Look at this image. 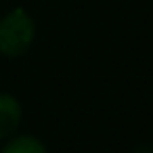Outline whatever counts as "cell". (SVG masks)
Wrapping results in <instances>:
<instances>
[{
  "instance_id": "6da1fadb",
  "label": "cell",
  "mask_w": 153,
  "mask_h": 153,
  "mask_svg": "<svg viewBox=\"0 0 153 153\" xmlns=\"http://www.w3.org/2000/svg\"><path fill=\"white\" fill-rule=\"evenodd\" d=\"M34 21L23 9L11 11L0 19V53L4 57H21L34 42Z\"/></svg>"
},
{
  "instance_id": "7a4b0ae2",
  "label": "cell",
  "mask_w": 153,
  "mask_h": 153,
  "mask_svg": "<svg viewBox=\"0 0 153 153\" xmlns=\"http://www.w3.org/2000/svg\"><path fill=\"white\" fill-rule=\"evenodd\" d=\"M21 122V107L15 97L0 94V138L11 136Z\"/></svg>"
},
{
  "instance_id": "3957f363",
  "label": "cell",
  "mask_w": 153,
  "mask_h": 153,
  "mask_svg": "<svg viewBox=\"0 0 153 153\" xmlns=\"http://www.w3.org/2000/svg\"><path fill=\"white\" fill-rule=\"evenodd\" d=\"M2 153H46V149L34 136H19V138L11 140L2 149Z\"/></svg>"
},
{
  "instance_id": "277c9868",
  "label": "cell",
  "mask_w": 153,
  "mask_h": 153,
  "mask_svg": "<svg viewBox=\"0 0 153 153\" xmlns=\"http://www.w3.org/2000/svg\"><path fill=\"white\" fill-rule=\"evenodd\" d=\"M134 153H153V149H151V147H138Z\"/></svg>"
}]
</instances>
